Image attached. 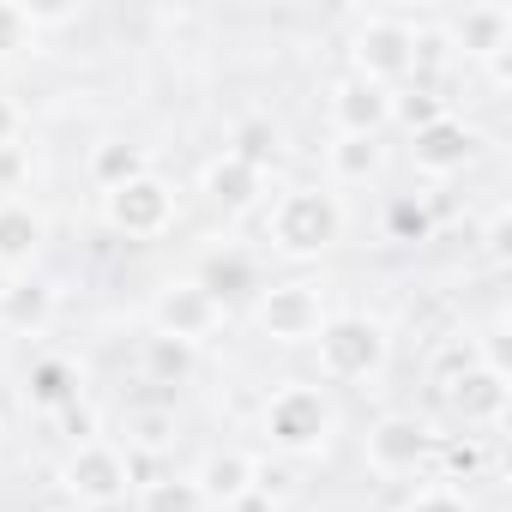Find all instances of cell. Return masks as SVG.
Segmentation results:
<instances>
[{"instance_id":"17","label":"cell","mask_w":512,"mask_h":512,"mask_svg":"<svg viewBox=\"0 0 512 512\" xmlns=\"http://www.w3.org/2000/svg\"><path fill=\"white\" fill-rule=\"evenodd\" d=\"M260 193H266V175H260V169H247V163H235L229 151L205 169V199H211V205H223V211H247V205H260Z\"/></svg>"},{"instance_id":"22","label":"cell","mask_w":512,"mask_h":512,"mask_svg":"<svg viewBox=\"0 0 512 512\" xmlns=\"http://www.w3.org/2000/svg\"><path fill=\"white\" fill-rule=\"evenodd\" d=\"M139 512H211V506L193 476H157V482H145Z\"/></svg>"},{"instance_id":"27","label":"cell","mask_w":512,"mask_h":512,"mask_svg":"<svg viewBox=\"0 0 512 512\" xmlns=\"http://www.w3.org/2000/svg\"><path fill=\"white\" fill-rule=\"evenodd\" d=\"M446 115V103L434 97V91H404V97H392V121H404L410 133H422V127H434Z\"/></svg>"},{"instance_id":"11","label":"cell","mask_w":512,"mask_h":512,"mask_svg":"<svg viewBox=\"0 0 512 512\" xmlns=\"http://www.w3.org/2000/svg\"><path fill=\"white\" fill-rule=\"evenodd\" d=\"M332 127L338 133H350V139H380V127L392 121V91H380V85H368V79H338L332 85Z\"/></svg>"},{"instance_id":"24","label":"cell","mask_w":512,"mask_h":512,"mask_svg":"<svg viewBox=\"0 0 512 512\" xmlns=\"http://www.w3.org/2000/svg\"><path fill=\"white\" fill-rule=\"evenodd\" d=\"M145 374L151 380H163V386H175V380H187L193 374V344H181V338H145Z\"/></svg>"},{"instance_id":"31","label":"cell","mask_w":512,"mask_h":512,"mask_svg":"<svg viewBox=\"0 0 512 512\" xmlns=\"http://www.w3.org/2000/svg\"><path fill=\"white\" fill-rule=\"evenodd\" d=\"M488 253H494V260H506V253H512V217L506 211L488 217Z\"/></svg>"},{"instance_id":"32","label":"cell","mask_w":512,"mask_h":512,"mask_svg":"<svg viewBox=\"0 0 512 512\" xmlns=\"http://www.w3.org/2000/svg\"><path fill=\"white\" fill-rule=\"evenodd\" d=\"M19 181H25V151L0 145V187H19Z\"/></svg>"},{"instance_id":"2","label":"cell","mask_w":512,"mask_h":512,"mask_svg":"<svg viewBox=\"0 0 512 512\" xmlns=\"http://www.w3.org/2000/svg\"><path fill=\"white\" fill-rule=\"evenodd\" d=\"M320 374L326 380H368L386 368V326L368 314H332L320 326Z\"/></svg>"},{"instance_id":"12","label":"cell","mask_w":512,"mask_h":512,"mask_svg":"<svg viewBox=\"0 0 512 512\" xmlns=\"http://www.w3.org/2000/svg\"><path fill=\"white\" fill-rule=\"evenodd\" d=\"M476 127H464V121H452V115H440L434 127H422V133H410V163L422 169V175H452V169H464L470 157H476Z\"/></svg>"},{"instance_id":"13","label":"cell","mask_w":512,"mask_h":512,"mask_svg":"<svg viewBox=\"0 0 512 512\" xmlns=\"http://www.w3.org/2000/svg\"><path fill=\"white\" fill-rule=\"evenodd\" d=\"M0 326L19 332V338H43L55 326V284L43 278H13L0 290Z\"/></svg>"},{"instance_id":"29","label":"cell","mask_w":512,"mask_h":512,"mask_svg":"<svg viewBox=\"0 0 512 512\" xmlns=\"http://www.w3.org/2000/svg\"><path fill=\"white\" fill-rule=\"evenodd\" d=\"M392 235L398 241H428V229H434V217H428V205L422 199H392Z\"/></svg>"},{"instance_id":"6","label":"cell","mask_w":512,"mask_h":512,"mask_svg":"<svg viewBox=\"0 0 512 512\" xmlns=\"http://www.w3.org/2000/svg\"><path fill=\"white\" fill-rule=\"evenodd\" d=\"M326 320L332 314H326V296L314 284H278L260 296V332L278 344H314Z\"/></svg>"},{"instance_id":"15","label":"cell","mask_w":512,"mask_h":512,"mask_svg":"<svg viewBox=\"0 0 512 512\" xmlns=\"http://www.w3.org/2000/svg\"><path fill=\"white\" fill-rule=\"evenodd\" d=\"M446 37H452V49H464V55H494V49H506L512 43V13L506 7H464L452 25H446Z\"/></svg>"},{"instance_id":"1","label":"cell","mask_w":512,"mask_h":512,"mask_svg":"<svg viewBox=\"0 0 512 512\" xmlns=\"http://www.w3.org/2000/svg\"><path fill=\"white\" fill-rule=\"evenodd\" d=\"M272 241L284 253H326L338 235H344V205L338 193H320V187H290L278 205H272Z\"/></svg>"},{"instance_id":"4","label":"cell","mask_w":512,"mask_h":512,"mask_svg":"<svg viewBox=\"0 0 512 512\" xmlns=\"http://www.w3.org/2000/svg\"><path fill=\"white\" fill-rule=\"evenodd\" d=\"M410 67H416V31L410 25H398V19H368L362 31H356V79H368V85H404L410 79Z\"/></svg>"},{"instance_id":"28","label":"cell","mask_w":512,"mask_h":512,"mask_svg":"<svg viewBox=\"0 0 512 512\" xmlns=\"http://www.w3.org/2000/svg\"><path fill=\"white\" fill-rule=\"evenodd\" d=\"M19 49H37V25H31L25 7L0 0V55H19Z\"/></svg>"},{"instance_id":"19","label":"cell","mask_w":512,"mask_h":512,"mask_svg":"<svg viewBox=\"0 0 512 512\" xmlns=\"http://www.w3.org/2000/svg\"><path fill=\"white\" fill-rule=\"evenodd\" d=\"M217 308L223 302H235V296H247L253 290V260H247V253H235V247H223V253H211V260L199 266V278H193Z\"/></svg>"},{"instance_id":"16","label":"cell","mask_w":512,"mask_h":512,"mask_svg":"<svg viewBox=\"0 0 512 512\" xmlns=\"http://www.w3.org/2000/svg\"><path fill=\"white\" fill-rule=\"evenodd\" d=\"M193 482H199L205 506H235V500L253 494V458L247 452H211Z\"/></svg>"},{"instance_id":"35","label":"cell","mask_w":512,"mask_h":512,"mask_svg":"<svg viewBox=\"0 0 512 512\" xmlns=\"http://www.w3.org/2000/svg\"><path fill=\"white\" fill-rule=\"evenodd\" d=\"M13 139H19V109L0 97V145H13Z\"/></svg>"},{"instance_id":"23","label":"cell","mask_w":512,"mask_h":512,"mask_svg":"<svg viewBox=\"0 0 512 512\" xmlns=\"http://www.w3.org/2000/svg\"><path fill=\"white\" fill-rule=\"evenodd\" d=\"M332 175H338V181H374V175H380V139H350V133H338V145H332Z\"/></svg>"},{"instance_id":"10","label":"cell","mask_w":512,"mask_h":512,"mask_svg":"<svg viewBox=\"0 0 512 512\" xmlns=\"http://www.w3.org/2000/svg\"><path fill=\"white\" fill-rule=\"evenodd\" d=\"M506 374L494 368V362H470L464 374H452L446 380V404L470 422V428H494L500 416H506Z\"/></svg>"},{"instance_id":"3","label":"cell","mask_w":512,"mask_h":512,"mask_svg":"<svg viewBox=\"0 0 512 512\" xmlns=\"http://www.w3.org/2000/svg\"><path fill=\"white\" fill-rule=\"evenodd\" d=\"M266 434H272V446L278 452H320L326 446V434H332V404H326V392L320 386H284V392H272V404H266Z\"/></svg>"},{"instance_id":"8","label":"cell","mask_w":512,"mask_h":512,"mask_svg":"<svg viewBox=\"0 0 512 512\" xmlns=\"http://www.w3.org/2000/svg\"><path fill=\"white\" fill-rule=\"evenodd\" d=\"M217 320H223V308H217L199 284H169V290L151 302V326H157L163 338H181V344L211 338V332H217Z\"/></svg>"},{"instance_id":"14","label":"cell","mask_w":512,"mask_h":512,"mask_svg":"<svg viewBox=\"0 0 512 512\" xmlns=\"http://www.w3.org/2000/svg\"><path fill=\"white\" fill-rule=\"evenodd\" d=\"M49 241V223L25 199H0V266H31L37 247Z\"/></svg>"},{"instance_id":"5","label":"cell","mask_w":512,"mask_h":512,"mask_svg":"<svg viewBox=\"0 0 512 512\" xmlns=\"http://www.w3.org/2000/svg\"><path fill=\"white\" fill-rule=\"evenodd\" d=\"M103 217H109V229H121V235H133V241H151V235L169 229V217H175V193H169L157 175H139V181L103 193Z\"/></svg>"},{"instance_id":"20","label":"cell","mask_w":512,"mask_h":512,"mask_svg":"<svg viewBox=\"0 0 512 512\" xmlns=\"http://www.w3.org/2000/svg\"><path fill=\"white\" fill-rule=\"evenodd\" d=\"M278 151H284V139H278V127L266 121V115H247V121H235V133H229V157L235 163H247V169H272L278 163Z\"/></svg>"},{"instance_id":"26","label":"cell","mask_w":512,"mask_h":512,"mask_svg":"<svg viewBox=\"0 0 512 512\" xmlns=\"http://www.w3.org/2000/svg\"><path fill=\"white\" fill-rule=\"evenodd\" d=\"M440 464H446V482H470V476H482V464H488V446H482L476 434H464V440H446V446H440Z\"/></svg>"},{"instance_id":"34","label":"cell","mask_w":512,"mask_h":512,"mask_svg":"<svg viewBox=\"0 0 512 512\" xmlns=\"http://www.w3.org/2000/svg\"><path fill=\"white\" fill-rule=\"evenodd\" d=\"M488 73H494V85H512V43L488 55Z\"/></svg>"},{"instance_id":"33","label":"cell","mask_w":512,"mask_h":512,"mask_svg":"<svg viewBox=\"0 0 512 512\" xmlns=\"http://www.w3.org/2000/svg\"><path fill=\"white\" fill-rule=\"evenodd\" d=\"M61 416H67V428H73V440H79V446H85V440H91V428H97V416H91V410H85V404H79V398H73V404H67V410H61Z\"/></svg>"},{"instance_id":"7","label":"cell","mask_w":512,"mask_h":512,"mask_svg":"<svg viewBox=\"0 0 512 512\" xmlns=\"http://www.w3.org/2000/svg\"><path fill=\"white\" fill-rule=\"evenodd\" d=\"M61 482H67V494H73L79 512H85V506H115V500L127 494V458H121L115 446H103V440H85V446L61 464Z\"/></svg>"},{"instance_id":"30","label":"cell","mask_w":512,"mask_h":512,"mask_svg":"<svg viewBox=\"0 0 512 512\" xmlns=\"http://www.w3.org/2000/svg\"><path fill=\"white\" fill-rule=\"evenodd\" d=\"M404 512H470V506H464V494H458V488H422Z\"/></svg>"},{"instance_id":"21","label":"cell","mask_w":512,"mask_h":512,"mask_svg":"<svg viewBox=\"0 0 512 512\" xmlns=\"http://www.w3.org/2000/svg\"><path fill=\"white\" fill-rule=\"evenodd\" d=\"M91 175H97V187H103V193H115V187H127V181H139V175H151L145 145H127V139L97 145V151H91Z\"/></svg>"},{"instance_id":"25","label":"cell","mask_w":512,"mask_h":512,"mask_svg":"<svg viewBox=\"0 0 512 512\" xmlns=\"http://www.w3.org/2000/svg\"><path fill=\"white\" fill-rule=\"evenodd\" d=\"M127 446L133 452H169L175 446V410H139V416H127Z\"/></svg>"},{"instance_id":"36","label":"cell","mask_w":512,"mask_h":512,"mask_svg":"<svg viewBox=\"0 0 512 512\" xmlns=\"http://www.w3.org/2000/svg\"><path fill=\"white\" fill-rule=\"evenodd\" d=\"M55 512H79V506H55Z\"/></svg>"},{"instance_id":"9","label":"cell","mask_w":512,"mask_h":512,"mask_svg":"<svg viewBox=\"0 0 512 512\" xmlns=\"http://www.w3.org/2000/svg\"><path fill=\"white\" fill-rule=\"evenodd\" d=\"M428 446H434V434H428L422 416H380L374 434H368V464L380 476H410L428 458Z\"/></svg>"},{"instance_id":"18","label":"cell","mask_w":512,"mask_h":512,"mask_svg":"<svg viewBox=\"0 0 512 512\" xmlns=\"http://www.w3.org/2000/svg\"><path fill=\"white\" fill-rule=\"evenodd\" d=\"M25 398L37 404V410H67L73 398H79V368L67 362V356H43V362H31V374H25Z\"/></svg>"}]
</instances>
